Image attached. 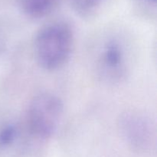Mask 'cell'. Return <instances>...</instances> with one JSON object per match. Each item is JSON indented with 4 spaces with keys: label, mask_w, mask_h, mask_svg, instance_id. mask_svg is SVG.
Listing matches in <instances>:
<instances>
[{
    "label": "cell",
    "mask_w": 157,
    "mask_h": 157,
    "mask_svg": "<svg viewBox=\"0 0 157 157\" xmlns=\"http://www.w3.org/2000/svg\"><path fill=\"white\" fill-rule=\"evenodd\" d=\"M131 66V49L124 36L110 32L98 39L92 52V67L100 81L107 85L122 84Z\"/></svg>",
    "instance_id": "cell-1"
},
{
    "label": "cell",
    "mask_w": 157,
    "mask_h": 157,
    "mask_svg": "<svg viewBox=\"0 0 157 157\" xmlns=\"http://www.w3.org/2000/svg\"><path fill=\"white\" fill-rule=\"evenodd\" d=\"M74 44L75 33L68 22L50 21L35 34L33 52L36 62L48 71L58 70L70 59Z\"/></svg>",
    "instance_id": "cell-2"
},
{
    "label": "cell",
    "mask_w": 157,
    "mask_h": 157,
    "mask_svg": "<svg viewBox=\"0 0 157 157\" xmlns=\"http://www.w3.org/2000/svg\"><path fill=\"white\" fill-rule=\"evenodd\" d=\"M64 114V103L50 91L37 94L29 101L24 121L32 140L51 139L58 130Z\"/></svg>",
    "instance_id": "cell-3"
},
{
    "label": "cell",
    "mask_w": 157,
    "mask_h": 157,
    "mask_svg": "<svg viewBox=\"0 0 157 157\" xmlns=\"http://www.w3.org/2000/svg\"><path fill=\"white\" fill-rule=\"evenodd\" d=\"M117 128L126 144L137 153H150L156 147V123L146 112L140 110L123 112L118 118Z\"/></svg>",
    "instance_id": "cell-4"
},
{
    "label": "cell",
    "mask_w": 157,
    "mask_h": 157,
    "mask_svg": "<svg viewBox=\"0 0 157 157\" xmlns=\"http://www.w3.org/2000/svg\"><path fill=\"white\" fill-rule=\"evenodd\" d=\"M32 140L23 118L11 113L0 114V155L20 156L27 150Z\"/></svg>",
    "instance_id": "cell-5"
},
{
    "label": "cell",
    "mask_w": 157,
    "mask_h": 157,
    "mask_svg": "<svg viewBox=\"0 0 157 157\" xmlns=\"http://www.w3.org/2000/svg\"><path fill=\"white\" fill-rule=\"evenodd\" d=\"M25 15L32 19H41L50 15L57 8L60 0H17Z\"/></svg>",
    "instance_id": "cell-6"
},
{
    "label": "cell",
    "mask_w": 157,
    "mask_h": 157,
    "mask_svg": "<svg viewBox=\"0 0 157 157\" xmlns=\"http://www.w3.org/2000/svg\"><path fill=\"white\" fill-rule=\"evenodd\" d=\"M104 0H70L74 12L81 18L94 17L101 10Z\"/></svg>",
    "instance_id": "cell-7"
},
{
    "label": "cell",
    "mask_w": 157,
    "mask_h": 157,
    "mask_svg": "<svg viewBox=\"0 0 157 157\" xmlns=\"http://www.w3.org/2000/svg\"><path fill=\"white\" fill-rule=\"evenodd\" d=\"M135 12L142 18L148 20L156 17V0H132Z\"/></svg>",
    "instance_id": "cell-8"
}]
</instances>
